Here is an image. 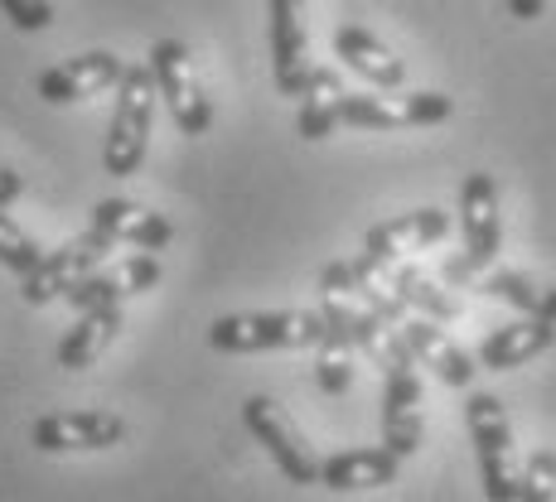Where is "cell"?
Wrapping results in <instances>:
<instances>
[{
	"instance_id": "obj_1",
	"label": "cell",
	"mask_w": 556,
	"mask_h": 502,
	"mask_svg": "<svg viewBox=\"0 0 556 502\" xmlns=\"http://www.w3.org/2000/svg\"><path fill=\"white\" fill-rule=\"evenodd\" d=\"M329 334L325 309H252L223 314L208 324V348L218 352H276V348H319Z\"/></svg>"
},
{
	"instance_id": "obj_2",
	"label": "cell",
	"mask_w": 556,
	"mask_h": 502,
	"mask_svg": "<svg viewBox=\"0 0 556 502\" xmlns=\"http://www.w3.org/2000/svg\"><path fill=\"white\" fill-rule=\"evenodd\" d=\"M155 73L151 63H126V78L116 82L112 121H106V145H102V169L112 179H126L141 169L146 145H151V121H155Z\"/></svg>"
},
{
	"instance_id": "obj_3",
	"label": "cell",
	"mask_w": 556,
	"mask_h": 502,
	"mask_svg": "<svg viewBox=\"0 0 556 502\" xmlns=\"http://www.w3.org/2000/svg\"><path fill=\"white\" fill-rule=\"evenodd\" d=\"M382 362V445H388L397 459H412L421 450V435H426V421H421V362L412 358L406 338L392 329L382 338V348L372 352Z\"/></svg>"
},
{
	"instance_id": "obj_4",
	"label": "cell",
	"mask_w": 556,
	"mask_h": 502,
	"mask_svg": "<svg viewBox=\"0 0 556 502\" xmlns=\"http://www.w3.org/2000/svg\"><path fill=\"white\" fill-rule=\"evenodd\" d=\"M459 242H465V256H455L445 266L455 285L479 281L489 266L498 261V247H504V213H498V179L475 169L459 184Z\"/></svg>"
},
{
	"instance_id": "obj_5",
	"label": "cell",
	"mask_w": 556,
	"mask_h": 502,
	"mask_svg": "<svg viewBox=\"0 0 556 502\" xmlns=\"http://www.w3.org/2000/svg\"><path fill=\"white\" fill-rule=\"evenodd\" d=\"M465 425L475 440L479 459V484H484L489 502H518V454H513V425L508 411L494 391H469L465 401Z\"/></svg>"
},
{
	"instance_id": "obj_6",
	"label": "cell",
	"mask_w": 556,
	"mask_h": 502,
	"mask_svg": "<svg viewBox=\"0 0 556 502\" xmlns=\"http://www.w3.org/2000/svg\"><path fill=\"white\" fill-rule=\"evenodd\" d=\"M242 425H248V435L266 450V459L281 468L286 484H295V488H315L319 484V464H325V459L309 450L305 435L295 430V421L271 397H248L242 401Z\"/></svg>"
},
{
	"instance_id": "obj_7",
	"label": "cell",
	"mask_w": 556,
	"mask_h": 502,
	"mask_svg": "<svg viewBox=\"0 0 556 502\" xmlns=\"http://www.w3.org/2000/svg\"><path fill=\"white\" fill-rule=\"evenodd\" d=\"M146 63H151L155 88H160V98H165L179 131L185 136L208 131L213 126V102H208V92H203V82H199V68H194L189 44H179V39H155L151 53H146Z\"/></svg>"
},
{
	"instance_id": "obj_8",
	"label": "cell",
	"mask_w": 556,
	"mask_h": 502,
	"mask_svg": "<svg viewBox=\"0 0 556 502\" xmlns=\"http://www.w3.org/2000/svg\"><path fill=\"white\" fill-rule=\"evenodd\" d=\"M455 116V98L445 92H349L344 126L354 131H412V126H441Z\"/></svg>"
},
{
	"instance_id": "obj_9",
	"label": "cell",
	"mask_w": 556,
	"mask_h": 502,
	"mask_svg": "<svg viewBox=\"0 0 556 502\" xmlns=\"http://www.w3.org/2000/svg\"><path fill=\"white\" fill-rule=\"evenodd\" d=\"M112 237H102L98 228H88L83 237L63 242V247L45 252V261L35 266V271L20 281V295H25V305H53L63 300V295L73 291L78 281H88L92 271H102L106 261H112Z\"/></svg>"
},
{
	"instance_id": "obj_10",
	"label": "cell",
	"mask_w": 556,
	"mask_h": 502,
	"mask_svg": "<svg viewBox=\"0 0 556 502\" xmlns=\"http://www.w3.org/2000/svg\"><path fill=\"white\" fill-rule=\"evenodd\" d=\"M126 440V421L112 411H49L29 425V445L45 454H92Z\"/></svg>"
},
{
	"instance_id": "obj_11",
	"label": "cell",
	"mask_w": 556,
	"mask_h": 502,
	"mask_svg": "<svg viewBox=\"0 0 556 502\" xmlns=\"http://www.w3.org/2000/svg\"><path fill=\"white\" fill-rule=\"evenodd\" d=\"M122 78H126V63L116 59L112 49H88V53H78V59H63L39 73L35 92L49 106H73V102H88V98H98V92L116 88Z\"/></svg>"
},
{
	"instance_id": "obj_12",
	"label": "cell",
	"mask_w": 556,
	"mask_h": 502,
	"mask_svg": "<svg viewBox=\"0 0 556 502\" xmlns=\"http://www.w3.org/2000/svg\"><path fill=\"white\" fill-rule=\"evenodd\" d=\"M271 20V78L281 98H301L309 82V39H305V10L301 0H266Z\"/></svg>"
},
{
	"instance_id": "obj_13",
	"label": "cell",
	"mask_w": 556,
	"mask_h": 502,
	"mask_svg": "<svg viewBox=\"0 0 556 502\" xmlns=\"http://www.w3.org/2000/svg\"><path fill=\"white\" fill-rule=\"evenodd\" d=\"M445 232H451V213L445 208H412V213H397V218L378 222V228H368V237H363V256L388 271V266L402 261V256L435 247Z\"/></svg>"
},
{
	"instance_id": "obj_14",
	"label": "cell",
	"mask_w": 556,
	"mask_h": 502,
	"mask_svg": "<svg viewBox=\"0 0 556 502\" xmlns=\"http://www.w3.org/2000/svg\"><path fill=\"white\" fill-rule=\"evenodd\" d=\"M397 334L406 338V348H412V358L421 362V368H431V377H441L445 387L455 391H469L475 387V372H479V358H469L465 348L455 344L451 334H445L435 319H421L412 314L406 324L397 329Z\"/></svg>"
},
{
	"instance_id": "obj_15",
	"label": "cell",
	"mask_w": 556,
	"mask_h": 502,
	"mask_svg": "<svg viewBox=\"0 0 556 502\" xmlns=\"http://www.w3.org/2000/svg\"><path fill=\"white\" fill-rule=\"evenodd\" d=\"M92 228H98L102 237H112L116 247H136V252H165L169 237H175L165 213L146 208V203H136V198H102L98 208H92Z\"/></svg>"
},
{
	"instance_id": "obj_16",
	"label": "cell",
	"mask_w": 556,
	"mask_h": 502,
	"mask_svg": "<svg viewBox=\"0 0 556 502\" xmlns=\"http://www.w3.org/2000/svg\"><path fill=\"white\" fill-rule=\"evenodd\" d=\"M556 344V309H547V314H522L513 319V324L494 329V334L479 344V368L489 372H513L522 368V362H532L538 352H547Z\"/></svg>"
},
{
	"instance_id": "obj_17",
	"label": "cell",
	"mask_w": 556,
	"mask_h": 502,
	"mask_svg": "<svg viewBox=\"0 0 556 502\" xmlns=\"http://www.w3.org/2000/svg\"><path fill=\"white\" fill-rule=\"evenodd\" d=\"M402 459L388 445H372V450H339L319 464V484L329 493H372V488L397 484Z\"/></svg>"
},
{
	"instance_id": "obj_18",
	"label": "cell",
	"mask_w": 556,
	"mask_h": 502,
	"mask_svg": "<svg viewBox=\"0 0 556 502\" xmlns=\"http://www.w3.org/2000/svg\"><path fill=\"white\" fill-rule=\"evenodd\" d=\"M334 53L344 59V68H354L363 82H372V88H382V92H402V82H406V68H402V59L392 53L388 44H382L372 29H363V25H339L334 29Z\"/></svg>"
},
{
	"instance_id": "obj_19",
	"label": "cell",
	"mask_w": 556,
	"mask_h": 502,
	"mask_svg": "<svg viewBox=\"0 0 556 502\" xmlns=\"http://www.w3.org/2000/svg\"><path fill=\"white\" fill-rule=\"evenodd\" d=\"M344 98L349 88L339 82L334 68H315L301 92V112H295V131L305 136V141H325V136H334V126H344Z\"/></svg>"
},
{
	"instance_id": "obj_20",
	"label": "cell",
	"mask_w": 556,
	"mask_h": 502,
	"mask_svg": "<svg viewBox=\"0 0 556 502\" xmlns=\"http://www.w3.org/2000/svg\"><path fill=\"white\" fill-rule=\"evenodd\" d=\"M116 334H122V305L88 309V314H78V324H73L68 334H63V344H59V368L63 372L92 368V362H98L102 352L112 348Z\"/></svg>"
},
{
	"instance_id": "obj_21",
	"label": "cell",
	"mask_w": 556,
	"mask_h": 502,
	"mask_svg": "<svg viewBox=\"0 0 556 502\" xmlns=\"http://www.w3.org/2000/svg\"><path fill=\"white\" fill-rule=\"evenodd\" d=\"M392 291H397V300L412 309V314L435 319V324H455V319L465 314V305H459L445 285H435L421 266H397V271H392Z\"/></svg>"
},
{
	"instance_id": "obj_22",
	"label": "cell",
	"mask_w": 556,
	"mask_h": 502,
	"mask_svg": "<svg viewBox=\"0 0 556 502\" xmlns=\"http://www.w3.org/2000/svg\"><path fill=\"white\" fill-rule=\"evenodd\" d=\"M479 291H484L489 300L522 309V314H547V309H556V285H538L522 271H489L484 281H479Z\"/></svg>"
},
{
	"instance_id": "obj_23",
	"label": "cell",
	"mask_w": 556,
	"mask_h": 502,
	"mask_svg": "<svg viewBox=\"0 0 556 502\" xmlns=\"http://www.w3.org/2000/svg\"><path fill=\"white\" fill-rule=\"evenodd\" d=\"M315 387L325 391V397H344V391L354 387V348H349L344 338L325 334V344L315 348Z\"/></svg>"
},
{
	"instance_id": "obj_24",
	"label": "cell",
	"mask_w": 556,
	"mask_h": 502,
	"mask_svg": "<svg viewBox=\"0 0 556 502\" xmlns=\"http://www.w3.org/2000/svg\"><path fill=\"white\" fill-rule=\"evenodd\" d=\"M39 261H45V252L35 247V237H29V232L20 228L5 208H0V266H5L10 275H20V281H25Z\"/></svg>"
},
{
	"instance_id": "obj_25",
	"label": "cell",
	"mask_w": 556,
	"mask_h": 502,
	"mask_svg": "<svg viewBox=\"0 0 556 502\" xmlns=\"http://www.w3.org/2000/svg\"><path fill=\"white\" fill-rule=\"evenodd\" d=\"M518 502H556V450L542 445V450L528 454L518 474Z\"/></svg>"
},
{
	"instance_id": "obj_26",
	"label": "cell",
	"mask_w": 556,
	"mask_h": 502,
	"mask_svg": "<svg viewBox=\"0 0 556 502\" xmlns=\"http://www.w3.org/2000/svg\"><path fill=\"white\" fill-rule=\"evenodd\" d=\"M0 10H5V20L15 29H25V35H39V29L53 25V5H49V0H0Z\"/></svg>"
},
{
	"instance_id": "obj_27",
	"label": "cell",
	"mask_w": 556,
	"mask_h": 502,
	"mask_svg": "<svg viewBox=\"0 0 556 502\" xmlns=\"http://www.w3.org/2000/svg\"><path fill=\"white\" fill-rule=\"evenodd\" d=\"M20 194H25V179H20L15 169H10L5 159H0V208H5V203H15Z\"/></svg>"
},
{
	"instance_id": "obj_28",
	"label": "cell",
	"mask_w": 556,
	"mask_h": 502,
	"mask_svg": "<svg viewBox=\"0 0 556 502\" xmlns=\"http://www.w3.org/2000/svg\"><path fill=\"white\" fill-rule=\"evenodd\" d=\"M513 20H538L542 10H547V0H508Z\"/></svg>"
}]
</instances>
